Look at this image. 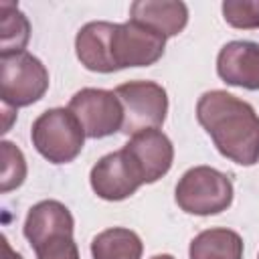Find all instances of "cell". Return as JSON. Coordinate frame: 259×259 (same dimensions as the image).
<instances>
[{
  "instance_id": "8992f818",
  "label": "cell",
  "mask_w": 259,
  "mask_h": 259,
  "mask_svg": "<svg viewBox=\"0 0 259 259\" xmlns=\"http://www.w3.org/2000/svg\"><path fill=\"white\" fill-rule=\"evenodd\" d=\"M69 109L83 125L87 138L97 140L121 132L123 109L115 91L85 87L71 97Z\"/></svg>"
},
{
  "instance_id": "9c48e42d",
  "label": "cell",
  "mask_w": 259,
  "mask_h": 259,
  "mask_svg": "<svg viewBox=\"0 0 259 259\" xmlns=\"http://www.w3.org/2000/svg\"><path fill=\"white\" fill-rule=\"evenodd\" d=\"M89 182L93 192L99 198L111 200V202L132 196L144 184L134 164L123 154V150H117L99 158L97 164L91 168Z\"/></svg>"
},
{
  "instance_id": "5b68a950",
  "label": "cell",
  "mask_w": 259,
  "mask_h": 259,
  "mask_svg": "<svg viewBox=\"0 0 259 259\" xmlns=\"http://www.w3.org/2000/svg\"><path fill=\"white\" fill-rule=\"evenodd\" d=\"M115 95L123 109L121 132L134 136L142 130L160 127L168 113L166 89L154 81H127L115 87Z\"/></svg>"
},
{
  "instance_id": "ffe728a7",
  "label": "cell",
  "mask_w": 259,
  "mask_h": 259,
  "mask_svg": "<svg viewBox=\"0 0 259 259\" xmlns=\"http://www.w3.org/2000/svg\"><path fill=\"white\" fill-rule=\"evenodd\" d=\"M0 243H2V259H22L20 253L12 251V247H10V243L6 241V237H2Z\"/></svg>"
},
{
  "instance_id": "5bb4252c",
  "label": "cell",
  "mask_w": 259,
  "mask_h": 259,
  "mask_svg": "<svg viewBox=\"0 0 259 259\" xmlns=\"http://www.w3.org/2000/svg\"><path fill=\"white\" fill-rule=\"evenodd\" d=\"M190 259H243V239L231 229H206L188 247Z\"/></svg>"
},
{
  "instance_id": "2e32d148",
  "label": "cell",
  "mask_w": 259,
  "mask_h": 259,
  "mask_svg": "<svg viewBox=\"0 0 259 259\" xmlns=\"http://www.w3.org/2000/svg\"><path fill=\"white\" fill-rule=\"evenodd\" d=\"M30 38V22L18 10L14 2H0V42L2 53H20L28 45Z\"/></svg>"
},
{
  "instance_id": "7a4b0ae2",
  "label": "cell",
  "mask_w": 259,
  "mask_h": 259,
  "mask_svg": "<svg viewBox=\"0 0 259 259\" xmlns=\"http://www.w3.org/2000/svg\"><path fill=\"white\" fill-rule=\"evenodd\" d=\"M30 138L42 158L53 164H67L81 154L87 136L69 107H53L34 119Z\"/></svg>"
},
{
  "instance_id": "7402d4cb",
  "label": "cell",
  "mask_w": 259,
  "mask_h": 259,
  "mask_svg": "<svg viewBox=\"0 0 259 259\" xmlns=\"http://www.w3.org/2000/svg\"><path fill=\"white\" fill-rule=\"evenodd\" d=\"M257 259H259V257H257Z\"/></svg>"
},
{
  "instance_id": "52a82bcc",
  "label": "cell",
  "mask_w": 259,
  "mask_h": 259,
  "mask_svg": "<svg viewBox=\"0 0 259 259\" xmlns=\"http://www.w3.org/2000/svg\"><path fill=\"white\" fill-rule=\"evenodd\" d=\"M166 49V36L150 30L134 20L115 24L111 34V59L115 69L127 67H150Z\"/></svg>"
},
{
  "instance_id": "6da1fadb",
  "label": "cell",
  "mask_w": 259,
  "mask_h": 259,
  "mask_svg": "<svg viewBox=\"0 0 259 259\" xmlns=\"http://www.w3.org/2000/svg\"><path fill=\"white\" fill-rule=\"evenodd\" d=\"M196 119L225 158L239 166L259 162V115L251 103L229 91L212 89L200 95Z\"/></svg>"
},
{
  "instance_id": "e0dca14e",
  "label": "cell",
  "mask_w": 259,
  "mask_h": 259,
  "mask_svg": "<svg viewBox=\"0 0 259 259\" xmlns=\"http://www.w3.org/2000/svg\"><path fill=\"white\" fill-rule=\"evenodd\" d=\"M2 154V174H0V190L10 192L18 188L26 178V160L20 148L8 140L0 144Z\"/></svg>"
},
{
  "instance_id": "d6986e66",
  "label": "cell",
  "mask_w": 259,
  "mask_h": 259,
  "mask_svg": "<svg viewBox=\"0 0 259 259\" xmlns=\"http://www.w3.org/2000/svg\"><path fill=\"white\" fill-rule=\"evenodd\" d=\"M34 253L36 259H81L73 235H55L40 243Z\"/></svg>"
},
{
  "instance_id": "ac0fdd59",
  "label": "cell",
  "mask_w": 259,
  "mask_h": 259,
  "mask_svg": "<svg viewBox=\"0 0 259 259\" xmlns=\"http://www.w3.org/2000/svg\"><path fill=\"white\" fill-rule=\"evenodd\" d=\"M221 8L231 26L243 30L259 28V0H225Z\"/></svg>"
},
{
  "instance_id": "ba28073f",
  "label": "cell",
  "mask_w": 259,
  "mask_h": 259,
  "mask_svg": "<svg viewBox=\"0 0 259 259\" xmlns=\"http://www.w3.org/2000/svg\"><path fill=\"white\" fill-rule=\"evenodd\" d=\"M121 150L134 164L144 184H152L166 176L174 162V146L158 127L134 134Z\"/></svg>"
},
{
  "instance_id": "44dd1931",
  "label": "cell",
  "mask_w": 259,
  "mask_h": 259,
  "mask_svg": "<svg viewBox=\"0 0 259 259\" xmlns=\"http://www.w3.org/2000/svg\"><path fill=\"white\" fill-rule=\"evenodd\" d=\"M150 259H174V257L168 255V253H162V255H154V257H150Z\"/></svg>"
},
{
  "instance_id": "7c38bea8",
  "label": "cell",
  "mask_w": 259,
  "mask_h": 259,
  "mask_svg": "<svg viewBox=\"0 0 259 259\" xmlns=\"http://www.w3.org/2000/svg\"><path fill=\"white\" fill-rule=\"evenodd\" d=\"M130 20L168 38L184 30L188 8L178 0H136L130 6Z\"/></svg>"
},
{
  "instance_id": "8fae6325",
  "label": "cell",
  "mask_w": 259,
  "mask_h": 259,
  "mask_svg": "<svg viewBox=\"0 0 259 259\" xmlns=\"http://www.w3.org/2000/svg\"><path fill=\"white\" fill-rule=\"evenodd\" d=\"M115 30L113 22L95 20L79 28L75 36V53L81 65L95 73L117 71L111 59V34Z\"/></svg>"
},
{
  "instance_id": "9a60e30c",
  "label": "cell",
  "mask_w": 259,
  "mask_h": 259,
  "mask_svg": "<svg viewBox=\"0 0 259 259\" xmlns=\"http://www.w3.org/2000/svg\"><path fill=\"white\" fill-rule=\"evenodd\" d=\"M144 245L138 233L111 227L101 231L91 241V257L93 259H142Z\"/></svg>"
},
{
  "instance_id": "4fadbf2b",
  "label": "cell",
  "mask_w": 259,
  "mask_h": 259,
  "mask_svg": "<svg viewBox=\"0 0 259 259\" xmlns=\"http://www.w3.org/2000/svg\"><path fill=\"white\" fill-rule=\"evenodd\" d=\"M73 214L59 200H40L36 202L24 221V237L32 249L55 235H73Z\"/></svg>"
},
{
  "instance_id": "30bf717a",
  "label": "cell",
  "mask_w": 259,
  "mask_h": 259,
  "mask_svg": "<svg viewBox=\"0 0 259 259\" xmlns=\"http://www.w3.org/2000/svg\"><path fill=\"white\" fill-rule=\"evenodd\" d=\"M217 73L227 85L249 91L259 89V45L251 40H231L217 57Z\"/></svg>"
},
{
  "instance_id": "277c9868",
  "label": "cell",
  "mask_w": 259,
  "mask_h": 259,
  "mask_svg": "<svg viewBox=\"0 0 259 259\" xmlns=\"http://www.w3.org/2000/svg\"><path fill=\"white\" fill-rule=\"evenodd\" d=\"M49 89V71L34 55L20 51L0 55V97L8 107H26L42 99Z\"/></svg>"
},
{
  "instance_id": "3957f363",
  "label": "cell",
  "mask_w": 259,
  "mask_h": 259,
  "mask_svg": "<svg viewBox=\"0 0 259 259\" xmlns=\"http://www.w3.org/2000/svg\"><path fill=\"white\" fill-rule=\"evenodd\" d=\"M174 198L176 204L188 214H219L233 202V182L217 168L194 166L178 180Z\"/></svg>"
}]
</instances>
